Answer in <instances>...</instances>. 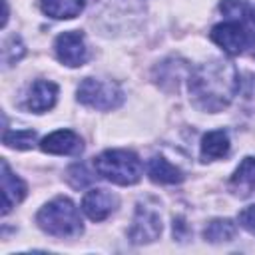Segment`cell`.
Segmentation results:
<instances>
[{"mask_svg": "<svg viewBox=\"0 0 255 255\" xmlns=\"http://www.w3.org/2000/svg\"><path fill=\"white\" fill-rule=\"evenodd\" d=\"M96 171L118 185H133L141 179V161L129 149H106L94 159Z\"/></svg>", "mask_w": 255, "mask_h": 255, "instance_id": "3957f363", "label": "cell"}, {"mask_svg": "<svg viewBox=\"0 0 255 255\" xmlns=\"http://www.w3.org/2000/svg\"><path fill=\"white\" fill-rule=\"evenodd\" d=\"M38 227L54 237H74L82 233V217L78 207L68 197H56L48 201L36 215Z\"/></svg>", "mask_w": 255, "mask_h": 255, "instance_id": "7a4b0ae2", "label": "cell"}, {"mask_svg": "<svg viewBox=\"0 0 255 255\" xmlns=\"http://www.w3.org/2000/svg\"><path fill=\"white\" fill-rule=\"evenodd\" d=\"M159 233H161L159 213L149 209V207L139 205L135 211V217H133V225L129 229L131 241L133 243H147V241H153Z\"/></svg>", "mask_w": 255, "mask_h": 255, "instance_id": "52a82bcc", "label": "cell"}, {"mask_svg": "<svg viewBox=\"0 0 255 255\" xmlns=\"http://www.w3.org/2000/svg\"><path fill=\"white\" fill-rule=\"evenodd\" d=\"M211 40L217 46H221L223 52H227L229 56H239L249 46V34H247V30L241 26V22H233V20L213 26Z\"/></svg>", "mask_w": 255, "mask_h": 255, "instance_id": "5b68a950", "label": "cell"}, {"mask_svg": "<svg viewBox=\"0 0 255 255\" xmlns=\"http://www.w3.org/2000/svg\"><path fill=\"white\" fill-rule=\"evenodd\" d=\"M227 151H229V137L223 129L207 131L201 137V159L203 161L219 159V157L227 155Z\"/></svg>", "mask_w": 255, "mask_h": 255, "instance_id": "4fadbf2b", "label": "cell"}, {"mask_svg": "<svg viewBox=\"0 0 255 255\" xmlns=\"http://www.w3.org/2000/svg\"><path fill=\"white\" fill-rule=\"evenodd\" d=\"M54 50H56V58L64 64V66H70V68H78L86 62V44H84V36L76 30H70V32H64L56 38V44H54Z\"/></svg>", "mask_w": 255, "mask_h": 255, "instance_id": "8992f818", "label": "cell"}, {"mask_svg": "<svg viewBox=\"0 0 255 255\" xmlns=\"http://www.w3.org/2000/svg\"><path fill=\"white\" fill-rule=\"evenodd\" d=\"M56 98H58V86L54 82H48V80H36L28 94H26V102L24 106L34 112V114H44L48 110L54 108L56 104Z\"/></svg>", "mask_w": 255, "mask_h": 255, "instance_id": "30bf717a", "label": "cell"}, {"mask_svg": "<svg viewBox=\"0 0 255 255\" xmlns=\"http://www.w3.org/2000/svg\"><path fill=\"white\" fill-rule=\"evenodd\" d=\"M78 102H82L88 108L94 110H116L124 102L122 88L112 80H100V78H86L78 86Z\"/></svg>", "mask_w": 255, "mask_h": 255, "instance_id": "277c9868", "label": "cell"}, {"mask_svg": "<svg viewBox=\"0 0 255 255\" xmlns=\"http://www.w3.org/2000/svg\"><path fill=\"white\" fill-rule=\"evenodd\" d=\"M40 10L50 18L70 20L84 10V0H40Z\"/></svg>", "mask_w": 255, "mask_h": 255, "instance_id": "5bb4252c", "label": "cell"}, {"mask_svg": "<svg viewBox=\"0 0 255 255\" xmlns=\"http://www.w3.org/2000/svg\"><path fill=\"white\" fill-rule=\"evenodd\" d=\"M24 197H26V183L16 173H12L6 161H2V213L6 215Z\"/></svg>", "mask_w": 255, "mask_h": 255, "instance_id": "8fae6325", "label": "cell"}, {"mask_svg": "<svg viewBox=\"0 0 255 255\" xmlns=\"http://www.w3.org/2000/svg\"><path fill=\"white\" fill-rule=\"evenodd\" d=\"M219 8L233 22H241L245 16H249V8H247V4L243 0H223L219 4Z\"/></svg>", "mask_w": 255, "mask_h": 255, "instance_id": "ac0fdd59", "label": "cell"}, {"mask_svg": "<svg viewBox=\"0 0 255 255\" xmlns=\"http://www.w3.org/2000/svg\"><path fill=\"white\" fill-rule=\"evenodd\" d=\"M249 20H251V24L255 26V6H253V8H249Z\"/></svg>", "mask_w": 255, "mask_h": 255, "instance_id": "ffe728a7", "label": "cell"}, {"mask_svg": "<svg viewBox=\"0 0 255 255\" xmlns=\"http://www.w3.org/2000/svg\"><path fill=\"white\" fill-rule=\"evenodd\" d=\"M2 141L8 147H16V149H30L36 141V131L32 129H18V131H4Z\"/></svg>", "mask_w": 255, "mask_h": 255, "instance_id": "e0dca14e", "label": "cell"}, {"mask_svg": "<svg viewBox=\"0 0 255 255\" xmlns=\"http://www.w3.org/2000/svg\"><path fill=\"white\" fill-rule=\"evenodd\" d=\"M237 233V225L231 219H213L205 227V239L211 243H221V241H231Z\"/></svg>", "mask_w": 255, "mask_h": 255, "instance_id": "2e32d148", "label": "cell"}, {"mask_svg": "<svg viewBox=\"0 0 255 255\" xmlns=\"http://www.w3.org/2000/svg\"><path fill=\"white\" fill-rule=\"evenodd\" d=\"M116 205H118L116 195L110 193L108 189H100V187L90 189L82 199V211L92 221H104L108 215H112Z\"/></svg>", "mask_w": 255, "mask_h": 255, "instance_id": "9c48e42d", "label": "cell"}, {"mask_svg": "<svg viewBox=\"0 0 255 255\" xmlns=\"http://www.w3.org/2000/svg\"><path fill=\"white\" fill-rule=\"evenodd\" d=\"M239 90V74L231 62L211 60L195 68L189 78V96L203 112H221Z\"/></svg>", "mask_w": 255, "mask_h": 255, "instance_id": "6da1fadb", "label": "cell"}, {"mask_svg": "<svg viewBox=\"0 0 255 255\" xmlns=\"http://www.w3.org/2000/svg\"><path fill=\"white\" fill-rule=\"evenodd\" d=\"M40 147L42 151L54 153V155H78L84 149V143H82V137L72 129H58L46 135L40 141Z\"/></svg>", "mask_w": 255, "mask_h": 255, "instance_id": "ba28073f", "label": "cell"}, {"mask_svg": "<svg viewBox=\"0 0 255 255\" xmlns=\"http://www.w3.org/2000/svg\"><path fill=\"white\" fill-rule=\"evenodd\" d=\"M231 187L239 195H249L255 191V157H245L235 173L231 175Z\"/></svg>", "mask_w": 255, "mask_h": 255, "instance_id": "9a60e30c", "label": "cell"}, {"mask_svg": "<svg viewBox=\"0 0 255 255\" xmlns=\"http://www.w3.org/2000/svg\"><path fill=\"white\" fill-rule=\"evenodd\" d=\"M147 175L153 183H179L183 179L181 169L161 155H155L147 161Z\"/></svg>", "mask_w": 255, "mask_h": 255, "instance_id": "7c38bea8", "label": "cell"}, {"mask_svg": "<svg viewBox=\"0 0 255 255\" xmlns=\"http://www.w3.org/2000/svg\"><path fill=\"white\" fill-rule=\"evenodd\" d=\"M237 219H239V225H241L243 229H247L249 233L255 235V205H249V207L241 209Z\"/></svg>", "mask_w": 255, "mask_h": 255, "instance_id": "d6986e66", "label": "cell"}]
</instances>
